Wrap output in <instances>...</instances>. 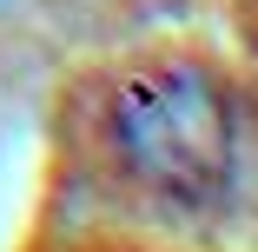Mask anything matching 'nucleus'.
Masks as SVG:
<instances>
[{
	"label": "nucleus",
	"instance_id": "1",
	"mask_svg": "<svg viewBox=\"0 0 258 252\" xmlns=\"http://www.w3.org/2000/svg\"><path fill=\"white\" fill-rule=\"evenodd\" d=\"M99 139L119 179L172 213L225 206L245 160L238 107L225 80L199 60H146L119 73L99 113Z\"/></svg>",
	"mask_w": 258,
	"mask_h": 252
}]
</instances>
